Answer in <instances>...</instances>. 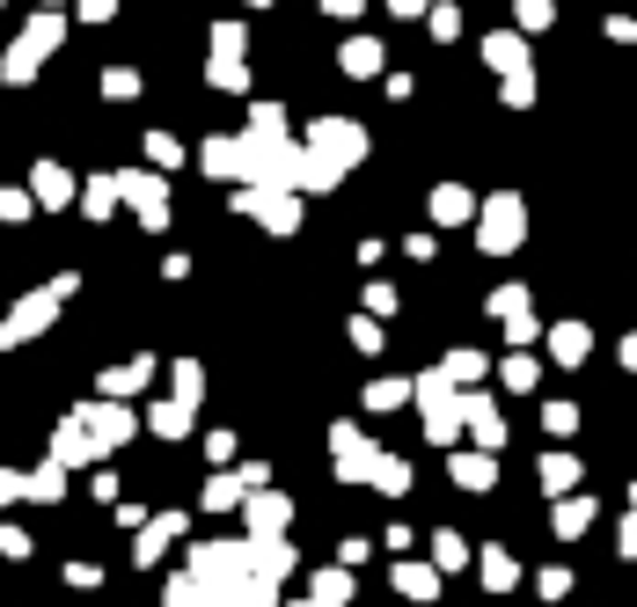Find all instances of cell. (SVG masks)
Listing matches in <instances>:
<instances>
[{"label": "cell", "mask_w": 637, "mask_h": 607, "mask_svg": "<svg viewBox=\"0 0 637 607\" xmlns=\"http://www.w3.org/2000/svg\"><path fill=\"white\" fill-rule=\"evenodd\" d=\"M183 571L206 578L212 593H228L235 607H279V586L257 578V549H249V541H198V549L183 556Z\"/></svg>", "instance_id": "obj_1"}, {"label": "cell", "mask_w": 637, "mask_h": 607, "mask_svg": "<svg viewBox=\"0 0 637 607\" xmlns=\"http://www.w3.org/2000/svg\"><path fill=\"white\" fill-rule=\"evenodd\" d=\"M73 286H81V278H73V271H59L52 286H37V293H22L16 308L0 315V351H22V345H37V337H44V330L59 322V308L73 300Z\"/></svg>", "instance_id": "obj_2"}, {"label": "cell", "mask_w": 637, "mask_h": 607, "mask_svg": "<svg viewBox=\"0 0 637 607\" xmlns=\"http://www.w3.org/2000/svg\"><path fill=\"white\" fill-rule=\"evenodd\" d=\"M418 417H425V439L432 447H455V432L469 425V388L447 381V366H432V374H418Z\"/></svg>", "instance_id": "obj_3"}, {"label": "cell", "mask_w": 637, "mask_h": 607, "mask_svg": "<svg viewBox=\"0 0 637 607\" xmlns=\"http://www.w3.org/2000/svg\"><path fill=\"white\" fill-rule=\"evenodd\" d=\"M330 469H337V484H374L381 447H374L359 425H345V417H337V425H330Z\"/></svg>", "instance_id": "obj_4"}, {"label": "cell", "mask_w": 637, "mask_h": 607, "mask_svg": "<svg viewBox=\"0 0 637 607\" xmlns=\"http://www.w3.org/2000/svg\"><path fill=\"white\" fill-rule=\"evenodd\" d=\"M520 235H528V206H520L514 191L491 198V206H484V220H477V249H484V257H514Z\"/></svg>", "instance_id": "obj_5"}, {"label": "cell", "mask_w": 637, "mask_h": 607, "mask_svg": "<svg viewBox=\"0 0 637 607\" xmlns=\"http://www.w3.org/2000/svg\"><path fill=\"white\" fill-rule=\"evenodd\" d=\"M73 417H81V425H89V432L103 439L110 454H118V447H132V432H140V417H132V402H125V396H89Z\"/></svg>", "instance_id": "obj_6"}, {"label": "cell", "mask_w": 637, "mask_h": 607, "mask_svg": "<svg viewBox=\"0 0 637 607\" xmlns=\"http://www.w3.org/2000/svg\"><path fill=\"white\" fill-rule=\"evenodd\" d=\"M242 527H249V541H271V535H286V527H293V498H286V490H249L242 498Z\"/></svg>", "instance_id": "obj_7"}, {"label": "cell", "mask_w": 637, "mask_h": 607, "mask_svg": "<svg viewBox=\"0 0 637 607\" xmlns=\"http://www.w3.org/2000/svg\"><path fill=\"white\" fill-rule=\"evenodd\" d=\"M308 147H316L330 169H352V161L367 155V132H359V125H345V118H322L316 132H308Z\"/></svg>", "instance_id": "obj_8"}, {"label": "cell", "mask_w": 637, "mask_h": 607, "mask_svg": "<svg viewBox=\"0 0 637 607\" xmlns=\"http://www.w3.org/2000/svg\"><path fill=\"white\" fill-rule=\"evenodd\" d=\"M118 198H125L132 212H140V227H169V191H161L155 176L125 169V176H118Z\"/></svg>", "instance_id": "obj_9"}, {"label": "cell", "mask_w": 637, "mask_h": 607, "mask_svg": "<svg viewBox=\"0 0 637 607\" xmlns=\"http://www.w3.org/2000/svg\"><path fill=\"white\" fill-rule=\"evenodd\" d=\"M242 212H249V220H265L271 235H293V227H301V206H293L279 183H265V191H242Z\"/></svg>", "instance_id": "obj_10"}, {"label": "cell", "mask_w": 637, "mask_h": 607, "mask_svg": "<svg viewBox=\"0 0 637 607\" xmlns=\"http://www.w3.org/2000/svg\"><path fill=\"white\" fill-rule=\"evenodd\" d=\"M52 454H59V461H67V469H96V461H103V439H96L89 432V425H81V417H67V425H59V432H52Z\"/></svg>", "instance_id": "obj_11"}, {"label": "cell", "mask_w": 637, "mask_h": 607, "mask_svg": "<svg viewBox=\"0 0 637 607\" xmlns=\"http://www.w3.org/2000/svg\"><path fill=\"white\" fill-rule=\"evenodd\" d=\"M183 527H191V513H155V520L132 535V564H161V549L183 541Z\"/></svg>", "instance_id": "obj_12"}, {"label": "cell", "mask_w": 637, "mask_h": 607, "mask_svg": "<svg viewBox=\"0 0 637 607\" xmlns=\"http://www.w3.org/2000/svg\"><path fill=\"white\" fill-rule=\"evenodd\" d=\"M447 476H455L461 490H491L498 484V454L491 447H461V454H447Z\"/></svg>", "instance_id": "obj_13"}, {"label": "cell", "mask_w": 637, "mask_h": 607, "mask_svg": "<svg viewBox=\"0 0 637 607\" xmlns=\"http://www.w3.org/2000/svg\"><path fill=\"white\" fill-rule=\"evenodd\" d=\"M191 425H198V402H183V396H161L147 410V432L155 439H191Z\"/></svg>", "instance_id": "obj_14"}, {"label": "cell", "mask_w": 637, "mask_h": 607, "mask_svg": "<svg viewBox=\"0 0 637 607\" xmlns=\"http://www.w3.org/2000/svg\"><path fill=\"white\" fill-rule=\"evenodd\" d=\"M389 586L404 593V600L432 607V600H440V564H396V571H389Z\"/></svg>", "instance_id": "obj_15"}, {"label": "cell", "mask_w": 637, "mask_h": 607, "mask_svg": "<svg viewBox=\"0 0 637 607\" xmlns=\"http://www.w3.org/2000/svg\"><path fill=\"white\" fill-rule=\"evenodd\" d=\"M155 374H161V366H155V359H147V351H140V359H125V366H110L103 381H96V396H140V388L155 381Z\"/></svg>", "instance_id": "obj_16"}, {"label": "cell", "mask_w": 637, "mask_h": 607, "mask_svg": "<svg viewBox=\"0 0 637 607\" xmlns=\"http://www.w3.org/2000/svg\"><path fill=\"white\" fill-rule=\"evenodd\" d=\"M161 607H235L228 593H212L206 578H191V571H177L169 586H161Z\"/></svg>", "instance_id": "obj_17"}, {"label": "cell", "mask_w": 637, "mask_h": 607, "mask_svg": "<svg viewBox=\"0 0 637 607\" xmlns=\"http://www.w3.org/2000/svg\"><path fill=\"white\" fill-rule=\"evenodd\" d=\"M469 432H477V447H506V417H498V402L491 396H477V388H469Z\"/></svg>", "instance_id": "obj_18"}, {"label": "cell", "mask_w": 637, "mask_h": 607, "mask_svg": "<svg viewBox=\"0 0 637 607\" xmlns=\"http://www.w3.org/2000/svg\"><path fill=\"white\" fill-rule=\"evenodd\" d=\"M586 351H594V330H586V322H557V330H549V359L557 366H586Z\"/></svg>", "instance_id": "obj_19"}, {"label": "cell", "mask_w": 637, "mask_h": 607, "mask_svg": "<svg viewBox=\"0 0 637 607\" xmlns=\"http://www.w3.org/2000/svg\"><path fill=\"white\" fill-rule=\"evenodd\" d=\"M594 513H601V505H594V490H586V498H557V541H579L586 527H594Z\"/></svg>", "instance_id": "obj_20"}, {"label": "cell", "mask_w": 637, "mask_h": 607, "mask_svg": "<svg viewBox=\"0 0 637 607\" xmlns=\"http://www.w3.org/2000/svg\"><path fill=\"white\" fill-rule=\"evenodd\" d=\"M432 220L440 227H469L477 220V198L461 191V183H440V191H432Z\"/></svg>", "instance_id": "obj_21"}, {"label": "cell", "mask_w": 637, "mask_h": 607, "mask_svg": "<svg viewBox=\"0 0 637 607\" xmlns=\"http://www.w3.org/2000/svg\"><path fill=\"white\" fill-rule=\"evenodd\" d=\"M242 498H249V484L242 476H228V469H212V484H206V513H242Z\"/></svg>", "instance_id": "obj_22"}, {"label": "cell", "mask_w": 637, "mask_h": 607, "mask_svg": "<svg viewBox=\"0 0 637 607\" xmlns=\"http://www.w3.org/2000/svg\"><path fill=\"white\" fill-rule=\"evenodd\" d=\"M67 498V461L44 454V469H30V505H59Z\"/></svg>", "instance_id": "obj_23"}, {"label": "cell", "mask_w": 637, "mask_h": 607, "mask_svg": "<svg viewBox=\"0 0 637 607\" xmlns=\"http://www.w3.org/2000/svg\"><path fill=\"white\" fill-rule=\"evenodd\" d=\"M352 564H330V571H316V593L308 600H322V607H352Z\"/></svg>", "instance_id": "obj_24"}, {"label": "cell", "mask_w": 637, "mask_h": 607, "mask_svg": "<svg viewBox=\"0 0 637 607\" xmlns=\"http://www.w3.org/2000/svg\"><path fill=\"white\" fill-rule=\"evenodd\" d=\"M410 484H418V476H410L404 454H381V469H374V490H381V498H404Z\"/></svg>", "instance_id": "obj_25"}, {"label": "cell", "mask_w": 637, "mask_h": 607, "mask_svg": "<svg viewBox=\"0 0 637 607\" xmlns=\"http://www.w3.org/2000/svg\"><path fill=\"white\" fill-rule=\"evenodd\" d=\"M169 396L206 402V366H198V359H177V366H169Z\"/></svg>", "instance_id": "obj_26"}, {"label": "cell", "mask_w": 637, "mask_h": 607, "mask_svg": "<svg viewBox=\"0 0 637 607\" xmlns=\"http://www.w3.org/2000/svg\"><path fill=\"white\" fill-rule=\"evenodd\" d=\"M484 586H491V593H514L520 586V564H514V556H506V549H484Z\"/></svg>", "instance_id": "obj_27"}, {"label": "cell", "mask_w": 637, "mask_h": 607, "mask_svg": "<svg viewBox=\"0 0 637 607\" xmlns=\"http://www.w3.org/2000/svg\"><path fill=\"white\" fill-rule=\"evenodd\" d=\"M359 402H367V410H404V402H418V388H410V381H367V396H359Z\"/></svg>", "instance_id": "obj_28"}, {"label": "cell", "mask_w": 637, "mask_h": 607, "mask_svg": "<svg viewBox=\"0 0 637 607\" xmlns=\"http://www.w3.org/2000/svg\"><path fill=\"white\" fill-rule=\"evenodd\" d=\"M37 198H44V206H67V198H73V176L59 169V161H37Z\"/></svg>", "instance_id": "obj_29"}, {"label": "cell", "mask_w": 637, "mask_h": 607, "mask_svg": "<svg viewBox=\"0 0 637 607\" xmlns=\"http://www.w3.org/2000/svg\"><path fill=\"white\" fill-rule=\"evenodd\" d=\"M571 484H579V454H543V490H557V498H565Z\"/></svg>", "instance_id": "obj_30"}, {"label": "cell", "mask_w": 637, "mask_h": 607, "mask_svg": "<svg viewBox=\"0 0 637 607\" xmlns=\"http://www.w3.org/2000/svg\"><path fill=\"white\" fill-rule=\"evenodd\" d=\"M447 381H461V388H477L484 381V366H491V359H484V351H447Z\"/></svg>", "instance_id": "obj_31"}, {"label": "cell", "mask_w": 637, "mask_h": 607, "mask_svg": "<svg viewBox=\"0 0 637 607\" xmlns=\"http://www.w3.org/2000/svg\"><path fill=\"white\" fill-rule=\"evenodd\" d=\"M535 374H543V366H535V351H514V359L498 366V381L514 388V396H528V388H535Z\"/></svg>", "instance_id": "obj_32"}, {"label": "cell", "mask_w": 637, "mask_h": 607, "mask_svg": "<svg viewBox=\"0 0 637 607\" xmlns=\"http://www.w3.org/2000/svg\"><path fill=\"white\" fill-rule=\"evenodd\" d=\"M432 564H440V571H461V564H469V541H461L455 527H440V535H432Z\"/></svg>", "instance_id": "obj_33"}, {"label": "cell", "mask_w": 637, "mask_h": 607, "mask_svg": "<svg viewBox=\"0 0 637 607\" xmlns=\"http://www.w3.org/2000/svg\"><path fill=\"white\" fill-rule=\"evenodd\" d=\"M491 67L498 73H528V44H520V37H491Z\"/></svg>", "instance_id": "obj_34"}, {"label": "cell", "mask_w": 637, "mask_h": 607, "mask_svg": "<svg viewBox=\"0 0 637 607\" xmlns=\"http://www.w3.org/2000/svg\"><path fill=\"white\" fill-rule=\"evenodd\" d=\"M528 308H535L528 286H498V293H491V315H498V322H514V315H528Z\"/></svg>", "instance_id": "obj_35"}, {"label": "cell", "mask_w": 637, "mask_h": 607, "mask_svg": "<svg viewBox=\"0 0 637 607\" xmlns=\"http://www.w3.org/2000/svg\"><path fill=\"white\" fill-rule=\"evenodd\" d=\"M381 345H389V337H381V322H374V315H352V351H367V359H374Z\"/></svg>", "instance_id": "obj_36"}, {"label": "cell", "mask_w": 637, "mask_h": 607, "mask_svg": "<svg viewBox=\"0 0 637 607\" xmlns=\"http://www.w3.org/2000/svg\"><path fill=\"white\" fill-rule=\"evenodd\" d=\"M0 556H8V564H22V556H30V527L0 520Z\"/></svg>", "instance_id": "obj_37"}, {"label": "cell", "mask_w": 637, "mask_h": 607, "mask_svg": "<svg viewBox=\"0 0 637 607\" xmlns=\"http://www.w3.org/2000/svg\"><path fill=\"white\" fill-rule=\"evenodd\" d=\"M81 206H89V220H110V206H118V176H110V183H89Z\"/></svg>", "instance_id": "obj_38"}, {"label": "cell", "mask_w": 637, "mask_h": 607, "mask_svg": "<svg viewBox=\"0 0 637 607\" xmlns=\"http://www.w3.org/2000/svg\"><path fill=\"white\" fill-rule=\"evenodd\" d=\"M535 593H543V600H565V593H571V571H565V564H549V571H535Z\"/></svg>", "instance_id": "obj_39"}, {"label": "cell", "mask_w": 637, "mask_h": 607, "mask_svg": "<svg viewBox=\"0 0 637 607\" xmlns=\"http://www.w3.org/2000/svg\"><path fill=\"white\" fill-rule=\"evenodd\" d=\"M381 67V52H374L367 37H352V44H345V73H374Z\"/></svg>", "instance_id": "obj_40"}, {"label": "cell", "mask_w": 637, "mask_h": 607, "mask_svg": "<svg viewBox=\"0 0 637 607\" xmlns=\"http://www.w3.org/2000/svg\"><path fill=\"white\" fill-rule=\"evenodd\" d=\"M235 454H242V447H235V432H206V461H212V469H235Z\"/></svg>", "instance_id": "obj_41"}, {"label": "cell", "mask_w": 637, "mask_h": 607, "mask_svg": "<svg viewBox=\"0 0 637 607\" xmlns=\"http://www.w3.org/2000/svg\"><path fill=\"white\" fill-rule=\"evenodd\" d=\"M543 425H549L557 439H565L571 425H579V402H543Z\"/></svg>", "instance_id": "obj_42"}, {"label": "cell", "mask_w": 637, "mask_h": 607, "mask_svg": "<svg viewBox=\"0 0 637 607\" xmlns=\"http://www.w3.org/2000/svg\"><path fill=\"white\" fill-rule=\"evenodd\" d=\"M8 505H30V476L0 469V513H8Z\"/></svg>", "instance_id": "obj_43"}, {"label": "cell", "mask_w": 637, "mask_h": 607, "mask_svg": "<svg viewBox=\"0 0 637 607\" xmlns=\"http://www.w3.org/2000/svg\"><path fill=\"white\" fill-rule=\"evenodd\" d=\"M0 220H30V198H22V191H0Z\"/></svg>", "instance_id": "obj_44"}, {"label": "cell", "mask_w": 637, "mask_h": 607, "mask_svg": "<svg viewBox=\"0 0 637 607\" xmlns=\"http://www.w3.org/2000/svg\"><path fill=\"white\" fill-rule=\"evenodd\" d=\"M67 586L89 593V586H103V571H96V564H67Z\"/></svg>", "instance_id": "obj_45"}, {"label": "cell", "mask_w": 637, "mask_h": 607, "mask_svg": "<svg viewBox=\"0 0 637 607\" xmlns=\"http://www.w3.org/2000/svg\"><path fill=\"white\" fill-rule=\"evenodd\" d=\"M616 549H623V556H630V564H637V505H630V520H623V535H616Z\"/></svg>", "instance_id": "obj_46"}, {"label": "cell", "mask_w": 637, "mask_h": 607, "mask_svg": "<svg viewBox=\"0 0 637 607\" xmlns=\"http://www.w3.org/2000/svg\"><path fill=\"white\" fill-rule=\"evenodd\" d=\"M623 366H630V374H637V337H623Z\"/></svg>", "instance_id": "obj_47"}, {"label": "cell", "mask_w": 637, "mask_h": 607, "mask_svg": "<svg viewBox=\"0 0 637 607\" xmlns=\"http://www.w3.org/2000/svg\"><path fill=\"white\" fill-rule=\"evenodd\" d=\"M322 8H330V16H352V8H359V0H322Z\"/></svg>", "instance_id": "obj_48"}, {"label": "cell", "mask_w": 637, "mask_h": 607, "mask_svg": "<svg viewBox=\"0 0 637 607\" xmlns=\"http://www.w3.org/2000/svg\"><path fill=\"white\" fill-rule=\"evenodd\" d=\"M418 8H425V0H396V16H418Z\"/></svg>", "instance_id": "obj_49"}, {"label": "cell", "mask_w": 637, "mask_h": 607, "mask_svg": "<svg viewBox=\"0 0 637 607\" xmlns=\"http://www.w3.org/2000/svg\"><path fill=\"white\" fill-rule=\"evenodd\" d=\"M293 607H322V600H293Z\"/></svg>", "instance_id": "obj_50"}, {"label": "cell", "mask_w": 637, "mask_h": 607, "mask_svg": "<svg viewBox=\"0 0 637 607\" xmlns=\"http://www.w3.org/2000/svg\"><path fill=\"white\" fill-rule=\"evenodd\" d=\"M630 505H637V484H630Z\"/></svg>", "instance_id": "obj_51"}]
</instances>
